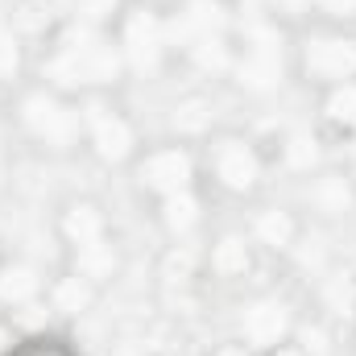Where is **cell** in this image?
<instances>
[{"mask_svg":"<svg viewBox=\"0 0 356 356\" xmlns=\"http://www.w3.org/2000/svg\"><path fill=\"white\" fill-rule=\"evenodd\" d=\"M21 124L50 149H71L83 137V112L75 104H67L58 91L46 88L29 91L21 99Z\"/></svg>","mask_w":356,"mask_h":356,"instance_id":"1","label":"cell"},{"mask_svg":"<svg viewBox=\"0 0 356 356\" xmlns=\"http://www.w3.org/2000/svg\"><path fill=\"white\" fill-rule=\"evenodd\" d=\"M83 112V133L91 141V154L104 166H120L129 158H137V129L108 104H88Z\"/></svg>","mask_w":356,"mask_h":356,"instance_id":"2","label":"cell"},{"mask_svg":"<svg viewBox=\"0 0 356 356\" xmlns=\"http://www.w3.org/2000/svg\"><path fill=\"white\" fill-rule=\"evenodd\" d=\"M302 71L323 83V88H340L356 79V42L344 33H315L302 46Z\"/></svg>","mask_w":356,"mask_h":356,"instance_id":"3","label":"cell"},{"mask_svg":"<svg viewBox=\"0 0 356 356\" xmlns=\"http://www.w3.org/2000/svg\"><path fill=\"white\" fill-rule=\"evenodd\" d=\"M191 182H195V158L186 154V145H158L137 158V186L158 199L191 191Z\"/></svg>","mask_w":356,"mask_h":356,"instance_id":"4","label":"cell"},{"mask_svg":"<svg viewBox=\"0 0 356 356\" xmlns=\"http://www.w3.org/2000/svg\"><path fill=\"white\" fill-rule=\"evenodd\" d=\"M207 162H211L216 182L232 195H249L261 182V158L245 137H216L207 149Z\"/></svg>","mask_w":356,"mask_h":356,"instance_id":"5","label":"cell"},{"mask_svg":"<svg viewBox=\"0 0 356 356\" xmlns=\"http://www.w3.org/2000/svg\"><path fill=\"white\" fill-rule=\"evenodd\" d=\"M120 54H124V67H137V71H149L158 67L162 50H166V25L149 13V8H137L124 17L120 25Z\"/></svg>","mask_w":356,"mask_h":356,"instance_id":"6","label":"cell"},{"mask_svg":"<svg viewBox=\"0 0 356 356\" xmlns=\"http://www.w3.org/2000/svg\"><path fill=\"white\" fill-rule=\"evenodd\" d=\"M290 327H294V315L277 298H257L241 315V336H245L249 348H273V344H282L290 336Z\"/></svg>","mask_w":356,"mask_h":356,"instance_id":"7","label":"cell"},{"mask_svg":"<svg viewBox=\"0 0 356 356\" xmlns=\"http://www.w3.org/2000/svg\"><path fill=\"white\" fill-rule=\"evenodd\" d=\"M58 236L71 245V249H83V245H95V241H108V216L99 211V203L91 199H75L63 207L58 216Z\"/></svg>","mask_w":356,"mask_h":356,"instance_id":"8","label":"cell"},{"mask_svg":"<svg viewBox=\"0 0 356 356\" xmlns=\"http://www.w3.org/2000/svg\"><path fill=\"white\" fill-rule=\"evenodd\" d=\"M42 294H46V273L33 261L0 266V302L4 307H33Z\"/></svg>","mask_w":356,"mask_h":356,"instance_id":"9","label":"cell"},{"mask_svg":"<svg viewBox=\"0 0 356 356\" xmlns=\"http://www.w3.org/2000/svg\"><path fill=\"white\" fill-rule=\"evenodd\" d=\"M232 71H236V79L249 91H273L277 88V75H282V63H277L273 42H253V46H245V54L232 63Z\"/></svg>","mask_w":356,"mask_h":356,"instance_id":"10","label":"cell"},{"mask_svg":"<svg viewBox=\"0 0 356 356\" xmlns=\"http://www.w3.org/2000/svg\"><path fill=\"white\" fill-rule=\"evenodd\" d=\"M207 266H211L216 277H224V282L245 277V273L253 269V241L241 236V232H224V236L207 249Z\"/></svg>","mask_w":356,"mask_h":356,"instance_id":"11","label":"cell"},{"mask_svg":"<svg viewBox=\"0 0 356 356\" xmlns=\"http://www.w3.org/2000/svg\"><path fill=\"white\" fill-rule=\"evenodd\" d=\"M298 216L294 211H286V207H266V211H257V220H253V241L257 245H266L273 253H286V249H294L298 245Z\"/></svg>","mask_w":356,"mask_h":356,"instance_id":"12","label":"cell"},{"mask_svg":"<svg viewBox=\"0 0 356 356\" xmlns=\"http://www.w3.org/2000/svg\"><path fill=\"white\" fill-rule=\"evenodd\" d=\"M307 203L319 211V216H348L356 203L353 195V182L344 175H315L311 178V186H307Z\"/></svg>","mask_w":356,"mask_h":356,"instance_id":"13","label":"cell"},{"mask_svg":"<svg viewBox=\"0 0 356 356\" xmlns=\"http://www.w3.org/2000/svg\"><path fill=\"white\" fill-rule=\"evenodd\" d=\"M46 294H50V311H58V315H83L95 302V282H88L83 273L71 269V273L54 277L46 286Z\"/></svg>","mask_w":356,"mask_h":356,"instance_id":"14","label":"cell"},{"mask_svg":"<svg viewBox=\"0 0 356 356\" xmlns=\"http://www.w3.org/2000/svg\"><path fill=\"white\" fill-rule=\"evenodd\" d=\"M162 228L175 236V241H186L199 224H203V207L195 199V191H178V195H166L162 199Z\"/></svg>","mask_w":356,"mask_h":356,"instance_id":"15","label":"cell"},{"mask_svg":"<svg viewBox=\"0 0 356 356\" xmlns=\"http://www.w3.org/2000/svg\"><path fill=\"white\" fill-rule=\"evenodd\" d=\"M170 124H175L178 137H203V133H211V124H216V104H211L207 95H186V99L175 104Z\"/></svg>","mask_w":356,"mask_h":356,"instance_id":"16","label":"cell"},{"mask_svg":"<svg viewBox=\"0 0 356 356\" xmlns=\"http://www.w3.org/2000/svg\"><path fill=\"white\" fill-rule=\"evenodd\" d=\"M75 253V273H83L88 282H108L116 266H120V257H116V249L108 245V241H95V245H83V249H71Z\"/></svg>","mask_w":356,"mask_h":356,"instance_id":"17","label":"cell"},{"mask_svg":"<svg viewBox=\"0 0 356 356\" xmlns=\"http://www.w3.org/2000/svg\"><path fill=\"white\" fill-rule=\"evenodd\" d=\"M13 33L25 42V38H38L54 25V4L50 0H17L13 4Z\"/></svg>","mask_w":356,"mask_h":356,"instance_id":"18","label":"cell"},{"mask_svg":"<svg viewBox=\"0 0 356 356\" xmlns=\"http://www.w3.org/2000/svg\"><path fill=\"white\" fill-rule=\"evenodd\" d=\"M323 116H327V124H336L340 133H348L353 145H356V79L327 91V99H323Z\"/></svg>","mask_w":356,"mask_h":356,"instance_id":"19","label":"cell"},{"mask_svg":"<svg viewBox=\"0 0 356 356\" xmlns=\"http://www.w3.org/2000/svg\"><path fill=\"white\" fill-rule=\"evenodd\" d=\"M319 141L311 137V133H294V137H286V145H282V154H286V166L290 170H311L315 162H319V149H315Z\"/></svg>","mask_w":356,"mask_h":356,"instance_id":"20","label":"cell"},{"mask_svg":"<svg viewBox=\"0 0 356 356\" xmlns=\"http://www.w3.org/2000/svg\"><path fill=\"white\" fill-rule=\"evenodd\" d=\"M195 266H199V253H195L186 241H178L175 249L166 253V261H162V277H166V282H186V277L195 273Z\"/></svg>","mask_w":356,"mask_h":356,"instance_id":"21","label":"cell"},{"mask_svg":"<svg viewBox=\"0 0 356 356\" xmlns=\"http://www.w3.org/2000/svg\"><path fill=\"white\" fill-rule=\"evenodd\" d=\"M17 71H21V38L13 33L8 21H0V83L17 79Z\"/></svg>","mask_w":356,"mask_h":356,"instance_id":"22","label":"cell"},{"mask_svg":"<svg viewBox=\"0 0 356 356\" xmlns=\"http://www.w3.org/2000/svg\"><path fill=\"white\" fill-rule=\"evenodd\" d=\"M116 4H120V0H75L83 25H104L108 17H116Z\"/></svg>","mask_w":356,"mask_h":356,"instance_id":"23","label":"cell"},{"mask_svg":"<svg viewBox=\"0 0 356 356\" xmlns=\"http://www.w3.org/2000/svg\"><path fill=\"white\" fill-rule=\"evenodd\" d=\"M323 13H332V17H353L356 13V0H315Z\"/></svg>","mask_w":356,"mask_h":356,"instance_id":"24","label":"cell"},{"mask_svg":"<svg viewBox=\"0 0 356 356\" xmlns=\"http://www.w3.org/2000/svg\"><path fill=\"white\" fill-rule=\"evenodd\" d=\"M266 356H311L302 344H290V340H282V344H273V348H266Z\"/></svg>","mask_w":356,"mask_h":356,"instance_id":"25","label":"cell"},{"mask_svg":"<svg viewBox=\"0 0 356 356\" xmlns=\"http://www.w3.org/2000/svg\"><path fill=\"white\" fill-rule=\"evenodd\" d=\"M211 356H253V348H249L245 340H232V344H220Z\"/></svg>","mask_w":356,"mask_h":356,"instance_id":"26","label":"cell"},{"mask_svg":"<svg viewBox=\"0 0 356 356\" xmlns=\"http://www.w3.org/2000/svg\"><path fill=\"white\" fill-rule=\"evenodd\" d=\"M0 182H4V149H0Z\"/></svg>","mask_w":356,"mask_h":356,"instance_id":"27","label":"cell"}]
</instances>
